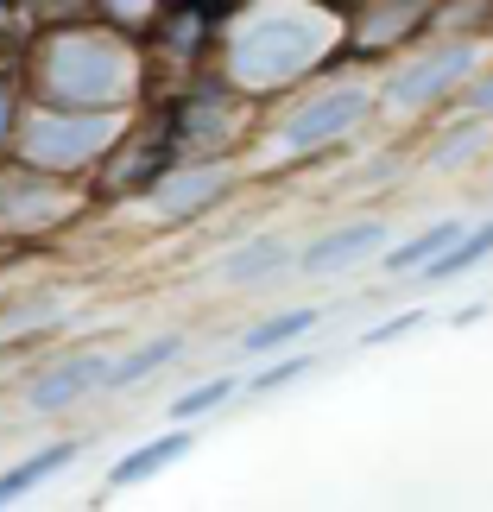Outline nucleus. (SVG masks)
<instances>
[{
	"mask_svg": "<svg viewBox=\"0 0 493 512\" xmlns=\"http://www.w3.org/2000/svg\"><path fill=\"white\" fill-rule=\"evenodd\" d=\"M354 114H361V95H329V102L323 108H310L304 114V121H291V133H285V146H323L329 140V133H342L348 121H354Z\"/></svg>",
	"mask_w": 493,
	"mask_h": 512,
	"instance_id": "obj_1",
	"label": "nucleus"
},
{
	"mask_svg": "<svg viewBox=\"0 0 493 512\" xmlns=\"http://www.w3.org/2000/svg\"><path fill=\"white\" fill-rule=\"evenodd\" d=\"M102 380H108V361H95V354H89V361H76V367H64V373H51V380H38V386H32V405H38V411H57V405L83 399V392L102 386Z\"/></svg>",
	"mask_w": 493,
	"mask_h": 512,
	"instance_id": "obj_2",
	"label": "nucleus"
},
{
	"mask_svg": "<svg viewBox=\"0 0 493 512\" xmlns=\"http://www.w3.org/2000/svg\"><path fill=\"white\" fill-rule=\"evenodd\" d=\"M380 222H361V228H348V234H335V241H323V247H310L304 253V266L310 272H323V266H348V260H361V253H373L380 247Z\"/></svg>",
	"mask_w": 493,
	"mask_h": 512,
	"instance_id": "obj_3",
	"label": "nucleus"
},
{
	"mask_svg": "<svg viewBox=\"0 0 493 512\" xmlns=\"http://www.w3.org/2000/svg\"><path fill=\"white\" fill-rule=\"evenodd\" d=\"M190 449V437H159V443H146V449H133L127 462H114V487H127V481H146V475H159V468H171L177 456Z\"/></svg>",
	"mask_w": 493,
	"mask_h": 512,
	"instance_id": "obj_4",
	"label": "nucleus"
},
{
	"mask_svg": "<svg viewBox=\"0 0 493 512\" xmlns=\"http://www.w3.org/2000/svg\"><path fill=\"white\" fill-rule=\"evenodd\" d=\"M70 462V443H57V449H45V456H32V462H19V468H7V475H0V506L7 500H19L26 494L32 481H45V475H57V468Z\"/></svg>",
	"mask_w": 493,
	"mask_h": 512,
	"instance_id": "obj_5",
	"label": "nucleus"
},
{
	"mask_svg": "<svg viewBox=\"0 0 493 512\" xmlns=\"http://www.w3.org/2000/svg\"><path fill=\"white\" fill-rule=\"evenodd\" d=\"M462 70H468V51H449V57H437V64L411 70L405 83H399V102H424V95H437L449 76H462Z\"/></svg>",
	"mask_w": 493,
	"mask_h": 512,
	"instance_id": "obj_6",
	"label": "nucleus"
},
{
	"mask_svg": "<svg viewBox=\"0 0 493 512\" xmlns=\"http://www.w3.org/2000/svg\"><path fill=\"white\" fill-rule=\"evenodd\" d=\"M456 234H468V228H462V222H437V228H424L411 247L392 253V272H411V266H424V260H437V253H449V247H456Z\"/></svg>",
	"mask_w": 493,
	"mask_h": 512,
	"instance_id": "obj_7",
	"label": "nucleus"
},
{
	"mask_svg": "<svg viewBox=\"0 0 493 512\" xmlns=\"http://www.w3.org/2000/svg\"><path fill=\"white\" fill-rule=\"evenodd\" d=\"M310 323H317V310H291V317H272L266 329H253V336H247V354H272V348H285L291 336H304Z\"/></svg>",
	"mask_w": 493,
	"mask_h": 512,
	"instance_id": "obj_8",
	"label": "nucleus"
},
{
	"mask_svg": "<svg viewBox=\"0 0 493 512\" xmlns=\"http://www.w3.org/2000/svg\"><path fill=\"white\" fill-rule=\"evenodd\" d=\"M481 253H493V222L475 228V241H456L449 253H437V285H443V279H456V272H468V266L481 260Z\"/></svg>",
	"mask_w": 493,
	"mask_h": 512,
	"instance_id": "obj_9",
	"label": "nucleus"
},
{
	"mask_svg": "<svg viewBox=\"0 0 493 512\" xmlns=\"http://www.w3.org/2000/svg\"><path fill=\"white\" fill-rule=\"evenodd\" d=\"M177 354V336H165V342H152V348H140V354H127L121 367H108V386H127V380H140V373H152V367H165Z\"/></svg>",
	"mask_w": 493,
	"mask_h": 512,
	"instance_id": "obj_10",
	"label": "nucleus"
},
{
	"mask_svg": "<svg viewBox=\"0 0 493 512\" xmlns=\"http://www.w3.org/2000/svg\"><path fill=\"white\" fill-rule=\"evenodd\" d=\"M228 392H234V380H209V386H196V392H184V399H177L171 411H177V418H203V411H215V405L228 399Z\"/></svg>",
	"mask_w": 493,
	"mask_h": 512,
	"instance_id": "obj_11",
	"label": "nucleus"
},
{
	"mask_svg": "<svg viewBox=\"0 0 493 512\" xmlns=\"http://www.w3.org/2000/svg\"><path fill=\"white\" fill-rule=\"evenodd\" d=\"M279 260H285V247H253V253H234L228 272H234V279H260V272H272Z\"/></svg>",
	"mask_w": 493,
	"mask_h": 512,
	"instance_id": "obj_12",
	"label": "nucleus"
},
{
	"mask_svg": "<svg viewBox=\"0 0 493 512\" xmlns=\"http://www.w3.org/2000/svg\"><path fill=\"white\" fill-rule=\"evenodd\" d=\"M418 323H424L418 310H405V317H392V323H380V329H373V336H367V348H380V342H399L405 329H418Z\"/></svg>",
	"mask_w": 493,
	"mask_h": 512,
	"instance_id": "obj_13",
	"label": "nucleus"
},
{
	"mask_svg": "<svg viewBox=\"0 0 493 512\" xmlns=\"http://www.w3.org/2000/svg\"><path fill=\"white\" fill-rule=\"evenodd\" d=\"M304 373H310V361H285V367L260 373V380H253V386H260V392H272V386H291V380H304Z\"/></svg>",
	"mask_w": 493,
	"mask_h": 512,
	"instance_id": "obj_14",
	"label": "nucleus"
},
{
	"mask_svg": "<svg viewBox=\"0 0 493 512\" xmlns=\"http://www.w3.org/2000/svg\"><path fill=\"white\" fill-rule=\"evenodd\" d=\"M475 102H481V108H493V83H487V89H481V95H475Z\"/></svg>",
	"mask_w": 493,
	"mask_h": 512,
	"instance_id": "obj_15",
	"label": "nucleus"
}]
</instances>
